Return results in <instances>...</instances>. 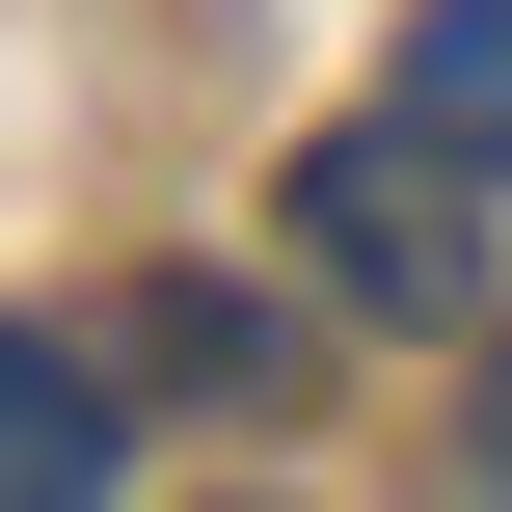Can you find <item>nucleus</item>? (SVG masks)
Here are the masks:
<instances>
[{"label":"nucleus","mask_w":512,"mask_h":512,"mask_svg":"<svg viewBox=\"0 0 512 512\" xmlns=\"http://www.w3.org/2000/svg\"><path fill=\"white\" fill-rule=\"evenodd\" d=\"M297 270H324V297H351V324H486V162H459V135H405V108H378V135H324V162H297Z\"/></svg>","instance_id":"nucleus-1"},{"label":"nucleus","mask_w":512,"mask_h":512,"mask_svg":"<svg viewBox=\"0 0 512 512\" xmlns=\"http://www.w3.org/2000/svg\"><path fill=\"white\" fill-rule=\"evenodd\" d=\"M108 486H135V378L0 324V512H108Z\"/></svg>","instance_id":"nucleus-2"},{"label":"nucleus","mask_w":512,"mask_h":512,"mask_svg":"<svg viewBox=\"0 0 512 512\" xmlns=\"http://www.w3.org/2000/svg\"><path fill=\"white\" fill-rule=\"evenodd\" d=\"M378 108H405V135H459V162H486V189H512V0H432Z\"/></svg>","instance_id":"nucleus-3"},{"label":"nucleus","mask_w":512,"mask_h":512,"mask_svg":"<svg viewBox=\"0 0 512 512\" xmlns=\"http://www.w3.org/2000/svg\"><path fill=\"white\" fill-rule=\"evenodd\" d=\"M459 459H486V486H512V351H486V432H459Z\"/></svg>","instance_id":"nucleus-4"}]
</instances>
